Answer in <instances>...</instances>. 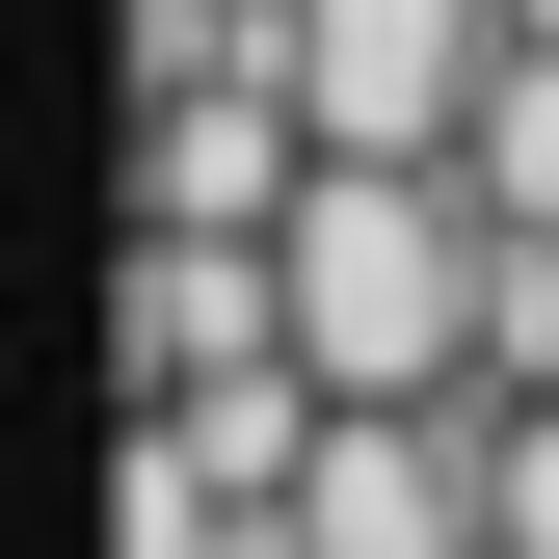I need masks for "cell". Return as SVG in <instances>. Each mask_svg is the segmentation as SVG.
I'll return each instance as SVG.
<instances>
[{"label": "cell", "instance_id": "cell-1", "mask_svg": "<svg viewBox=\"0 0 559 559\" xmlns=\"http://www.w3.org/2000/svg\"><path fill=\"white\" fill-rule=\"evenodd\" d=\"M266 266H294V346L346 400H479V294H507V214H479L453 160H346L320 133V187L266 214Z\"/></svg>", "mask_w": 559, "mask_h": 559}, {"label": "cell", "instance_id": "cell-2", "mask_svg": "<svg viewBox=\"0 0 559 559\" xmlns=\"http://www.w3.org/2000/svg\"><path fill=\"white\" fill-rule=\"evenodd\" d=\"M479 81H507V0H294V107L346 160H453Z\"/></svg>", "mask_w": 559, "mask_h": 559}, {"label": "cell", "instance_id": "cell-3", "mask_svg": "<svg viewBox=\"0 0 559 559\" xmlns=\"http://www.w3.org/2000/svg\"><path fill=\"white\" fill-rule=\"evenodd\" d=\"M294 559H507L479 533V427L453 400H346L320 479H294Z\"/></svg>", "mask_w": 559, "mask_h": 559}, {"label": "cell", "instance_id": "cell-4", "mask_svg": "<svg viewBox=\"0 0 559 559\" xmlns=\"http://www.w3.org/2000/svg\"><path fill=\"white\" fill-rule=\"evenodd\" d=\"M294 187H320V107H294V81H133V214L266 240Z\"/></svg>", "mask_w": 559, "mask_h": 559}, {"label": "cell", "instance_id": "cell-5", "mask_svg": "<svg viewBox=\"0 0 559 559\" xmlns=\"http://www.w3.org/2000/svg\"><path fill=\"white\" fill-rule=\"evenodd\" d=\"M453 187L507 240H559V27H507V81H479V133H453Z\"/></svg>", "mask_w": 559, "mask_h": 559}]
</instances>
